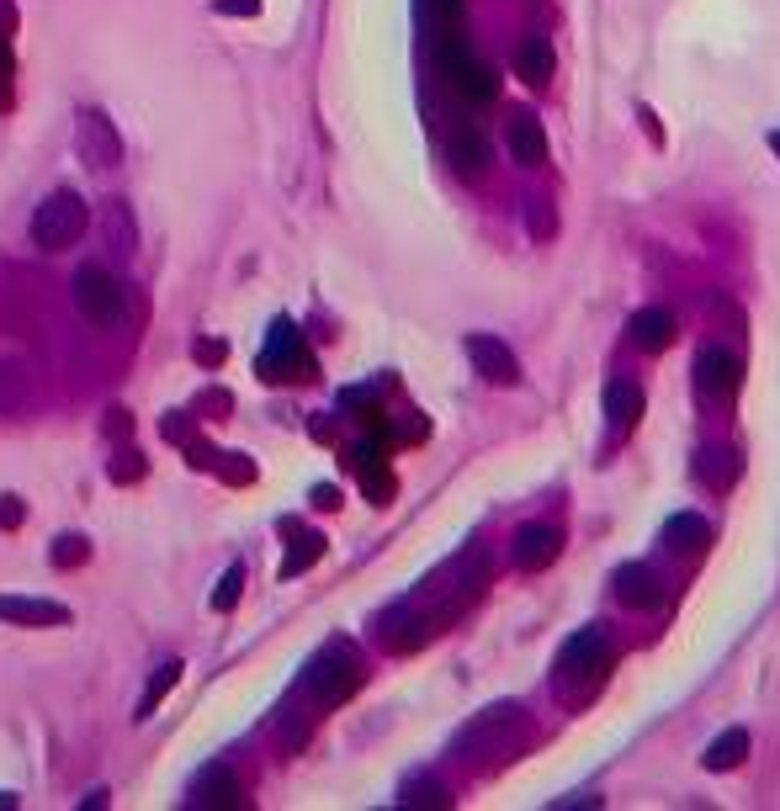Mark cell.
<instances>
[{"mask_svg":"<svg viewBox=\"0 0 780 811\" xmlns=\"http://www.w3.org/2000/svg\"><path fill=\"white\" fill-rule=\"evenodd\" d=\"M318 557H324V536H318V530L293 536V551H287V562H282V578H297L303 568H314Z\"/></svg>","mask_w":780,"mask_h":811,"instance_id":"obj_23","label":"cell"},{"mask_svg":"<svg viewBox=\"0 0 780 811\" xmlns=\"http://www.w3.org/2000/svg\"><path fill=\"white\" fill-rule=\"evenodd\" d=\"M743 759H749V732H743V727H728V732L711 738V748L701 753V769L722 774V769H738Z\"/></svg>","mask_w":780,"mask_h":811,"instance_id":"obj_20","label":"cell"},{"mask_svg":"<svg viewBox=\"0 0 780 811\" xmlns=\"http://www.w3.org/2000/svg\"><path fill=\"white\" fill-rule=\"evenodd\" d=\"M240 595H244V568L234 562V568L219 578V589H213V610H234V605H240Z\"/></svg>","mask_w":780,"mask_h":811,"instance_id":"obj_26","label":"cell"},{"mask_svg":"<svg viewBox=\"0 0 780 811\" xmlns=\"http://www.w3.org/2000/svg\"><path fill=\"white\" fill-rule=\"evenodd\" d=\"M425 6H430V17L440 27H457V17H463V0H425Z\"/></svg>","mask_w":780,"mask_h":811,"instance_id":"obj_31","label":"cell"},{"mask_svg":"<svg viewBox=\"0 0 780 811\" xmlns=\"http://www.w3.org/2000/svg\"><path fill=\"white\" fill-rule=\"evenodd\" d=\"M696 473L707 477V483H728V477L738 473V462H732V452H701Z\"/></svg>","mask_w":780,"mask_h":811,"instance_id":"obj_27","label":"cell"},{"mask_svg":"<svg viewBox=\"0 0 780 811\" xmlns=\"http://www.w3.org/2000/svg\"><path fill=\"white\" fill-rule=\"evenodd\" d=\"M27 404V366L22 361H0V414H22Z\"/></svg>","mask_w":780,"mask_h":811,"instance_id":"obj_22","label":"cell"},{"mask_svg":"<svg viewBox=\"0 0 780 811\" xmlns=\"http://www.w3.org/2000/svg\"><path fill=\"white\" fill-rule=\"evenodd\" d=\"M738 382H743V361L732 356L728 345H701L696 351V387H701V398H728V393H738Z\"/></svg>","mask_w":780,"mask_h":811,"instance_id":"obj_8","label":"cell"},{"mask_svg":"<svg viewBox=\"0 0 780 811\" xmlns=\"http://www.w3.org/2000/svg\"><path fill=\"white\" fill-rule=\"evenodd\" d=\"M27 520V504L17 494H0V530H17Z\"/></svg>","mask_w":780,"mask_h":811,"instance_id":"obj_28","label":"cell"},{"mask_svg":"<svg viewBox=\"0 0 780 811\" xmlns=\"http://www.w3.org/2000/svg\"><path fill=\"white\" fill-rule=\"evenodd\" d=\"M261 377H314V356L303 351V339H297V330L287 324V318H276L271 324V345L266 356H261Z\"/></svg>","mask_w":780,"mask_h":811,"instance_id":"obj_6","label":"cell"},{"mask_svg":"<svg viewBox=\"0 0 780 811\" xmlns=\"http://www.w3.org/2000/svg\"><path fill=\"white\" fill-rule=\"evenodd\" d=\"M467 361H473V372L484 382H494V387H510V382L520 377V361H515V351L499 339V334H467Z\"/></svg>","mask_w":780,"mask_h":811,"instance_id":"obj_9","label":"cell"},{"mask_svg":"<svg viewBox=\"0 0 780 811\" xmlns=\"http://www.w3.org/2000/svg\"><path fill=\"white\" fill-rule=\"evenodd\" d=\"M223 17H255L261 11V0H219Z\"/></svg>","mask_w":780,"mask_h":811,"instance_id":"obj_32","label":"cell"},{"mask_svg":"<svg viewBox=\"0 0 780 811\" xmlns=\"http://www.w3.org/2000/svg\"><path fill=\"white\" fill-rule=\"evenodd\" d=\"M446 160H452V170H457L463 181H484L488 139L478 133V128H452V139H446Z\"/></svg>","mask_w":780,"mask_h":811,"instance_id":"obj_13","label":"cell"},{"mask_svg":"<svg viewBox=\"0 0 780 811\" xmlns=\"http://www.w3.org/2000/svg\"><path fill=\"white\" fill-rule=\"evenodd\" d=\"M196 361H202V366H219V361H223V339H202V345H196Z\"/></svg>","mask_w":780,"mask_h":811,"instance_id":"obj_33","label":"cell"},{"mask_svg":"<svg viewBox=\"0 0 780 811\" xmlns=\"http://www.w3.org/2000/svg\"><path fill=\"white\" fill-rule=\"evenodd\" d=\"M610 673V642L589 626V631H574L558 652V668H553V685L574 700H585L589 690H600V679Z\"/></svg>","mask_w":780,"mask_h":811,"instance_id":"obj_1","label":"cell"},{"mask_svg":"<svg viewBox=\"0 0 780 811\" xmlns=\"http://www.w3.org/2000/svg\"><path fill=\"white\" fill-rule=\"evenodd\" d=\"M74 149H80V160H85V165H97V170H107V165H118V160H122L118 128L101 118V112H91V107L74 118Z\"/></svg>","mask_w":780,"mask_h":811,"instance_id":"obj_7","label":"cell"},{"mask_svg":"<svg viewBox=\"0 0 780 811\" xmlns=\"http://www.w3.org/2000/svg\"><path fill=\"white\" fill-rule=\"evenodd\" d=\"M558 547H563V536L553 525H520L510 541V557H515V568L541 572L547 562H558Z\"/></svg>","mask_w":780,"mask_h":811,"instance_id":"obj_11","label":"cell"},{"mask_svg":"<svg viewBox=\"0 0 780 811\" xmlns=\"http://www.w3.org/2000/svg\"><path fill=\"white\" fill-rule=\"evenodd\" d=\"M240 801H244V790L234 780V769H223V763H207L192 780V790H186V807L192 811H234Z\"/></svg>","mask_w":780,"mask_h":811,"instance_id":"obj_10","label":"cell"},{"mask_svg":"<svg viewBox=\"0 0 780 811\" xmlns=\"http://www.w3.org/2000/svg\"><path fill=\"white\" fill-rule=\"evenodd\" d=\"M610 584H616V599H621L627 610H648V605H659V599H663L659 572L648 568V562H621Z\"/></svg>","mask_w":780,"mask_h":811,"instance_id":"obj_12","label":"cell"},{"mask_svg":"<svg viewBox=\"0 0 780 811\" xmlns=\"http://www.w3.org/2000/svg\"><path fill=\"white\" fill-rule=\"evenodd\" d=\"M436 59H440L446 85H452L457 95H467V101H494V95H499V80H494V70H488L484 59H478V53H473V48L457 38V27H440Z\"/></svg>","mask_w":780,"mask_h":811,"instance_id":"obj_3","label":"cell"},{"mask_svg":"<svg viewBox=\"0 0 780 811\" xmlns=\"http://www.w3.org/2000/svg\"><path fill=\"white\" fill-rule=\"evenodd\" d=\"M314 504H318V509H335V504H341V494H335V488H318Z\"/></svg>","mask_w":780,"mask_h":811,"instance_id":"obj_35","label":"cell"},{"mask_svg":"<svg viewBox=\"0 0 780 811\" xmlns=\"http://www.w3.org/2000/svg\"><path fill=\"white\" fill-rule=\"evenodd\" d=\"M0 620H11V626H70V610L38 595H0Z\"/></svg>","mask_w":780,"mask_h":811,"instance_id":"obj_14","label":"cell"},{"mask_svg":"<svg viewBox=\"0 0 780 811\" xmlns=\"http://www.w3.org/2000/svg\"><path fill=\"white\" fill-rule=\"evenodd\" d=\"M6 85H11V48L0 38V101H6Z\"/></svg>","mask_w":780,"mask_h":811,"instance_id":"obj_34","label":"cell"},{"mask_svg":"<svg viewBox=\"0 0 780 811\" xmlns=\"http://www.w3.org/2000/svg\"><path fill=\"white\" fill-rule=\"evenodd\" d=\"M526 213H531V229H537V239L553 234V213H547V196H531V202H526Z\"/></svg>","mask_w":780,"mask_h":811,"instance_id":"obj_30","label":"cell"},{"mask_svg":"<svg viewBox=\"0 0 780 811\" xmlns=\"http://www.w3.org/2000/svg\"><path fill=\"white\" fill-rule=\"evenodd\" d=\"M85 234V202L74 191H53L49 202H38L32 213V244L38 250H64Z\"/></svg>","mask_w":780,"mask_h":811,"instance_id":"obj_4","label":"cell"},{"mask_svg":"<svg viewBox=\"0 0 780 811\" xmlns=\"http://www.w3.org/2000/svg\"><path fill=\"white\" fill-rule=\"evenodd\" d=\"M627 339H632L637 351H663V345L675 339V313H669V308H642V313H632Z\"/></svg>","mask_w":780,"mask_h":811,"instance_id":"obj_16","label":"cell"},{"mask_svg":"<svg viewBox=\"0 0 780 811\" xmlns=\"http://www.w3.org/2000/svg\"><path fill=\"white\" fill-rule=\"evenodd\" d=\"M515 74L526 85H547V74H553V43L547 38H520L515 43Z\"/></svg>","mask_w":780,"mask_h":811,"instance_id":"obj_17","label":"cell"},{"mask_svg":"<svg viewBox=\"0 0 780 811\" xmlns=\"http://www.w3.org/2000/svg\"><path fill=\"white\" fill-rule=\"evenodd\" d=\"M446 801L452 795L436 780H404V790H398V807H446Z\"/></svg>","mask_w":780,"mask_h":811,"instance_id":"obj_24","label":"cell"},{"mask_svg":"<svg viewBox=\"0 0 780 811\" xmlns=\"http://www.w3.org/2000/svg\"><path fill=\"white\" fill-rule=\"evenodd\" d=\"M707 541H711V525L701 520V515H690V509L663 520V547L669 551H701Z\"/></svg>","mask_w":780,"mask_h":811,"instance_id":"obj_19","label":"cell"},{"mask_svg":"<svg viewBox=\"0 0 780 811\" xmlns=\"http://www.w3.org/2000/svg\"><path fill=\"white\" fill-rule=\"evenodd\" d=\"M112 477H118V483H133V477H144V456H139V452H122L118 462H112Z\"/></svg>","mask_w":780,"mask_h":811,"instance_id":"obj_29","label":"cell"},{"mask_svg":"<svg viewBox=\"0 0 780 811\" xmlns=\"http://www.w3.org/2000/svg\"><path fill=\"white\" fill-rule=\"evenodd\" d=\"M74 308L85 313L91 324H118L122 308H128V297H122V282L107 271V265H80L74 271Z\"/></svg>","mask_w":780,"mask_h":811,"instance_id":"obj_5","label":"cell"},{"mask_svg":"<svg viewBox=\"0 0 780 811\" xmlns=\"http://www.w3.org/2000/svg\"><path fill=\"white\" fill-rule=\"evenodd\" d=\"M53 568H80L85 557H91V547H85V536H53Z\"/></svg>","mask_w":780,"mask_h":811,"instance_id":"obj_25","label":"cell"},{"mask_svg":"<svg viewBox=\"0 0 780 811\" xmlns=\"http://www.w3.org/2000/svg\"><path fill=\"white\" fill-rule=\"evenodd\" d=\"M356 685H362V658H356V647L341 642V637L324 642L314 658L303 663V690L314 695L318 706H341Z\"/></svg>","mask_w":780,"mask_h":811,"instance_id":"obj_2","label":"cell"},{"mask_svg":"<svg viewBox=\"0 0 780 811\" xmlns=\"http://www.w3.org/2000/svg\"><path fill=\"white\" fill-rule=\"evenodd\" d=\"M181 668H186L181 658H171V663H160V668H154V679H149L144 695H139V721L160 711V700H165V695H171L175 685H181Z\"/></svg>","mask_w":780,"mask_h":811,"instance_id":"obj_21","label":"cell"},{"mask_svg":"<svg viewBox=\"0 0 780 811\" xmlns=\"http://www.w3.org/2000/svg\"><path fill=\"white\" fill-rule=\"evenodd\" d=\"M770 149H776V154H780V128H770Z\"/></svg>","mask_w":780,"mask_h":811,"instance_id":"obj_37","label":"cell"},{"mask_svg":"<svg viewBox=\"0 0 780 811\" xmlns=\"http://www.w3.org/2000/svg\"><path fill=\"white\" fill-rule=\"evenodd\" d=\"M505 143H510V160L515 165H541L547 160V133L531 112H515L510 128H505Z\"/></svg>","mask_w":780,"mask_h":811,"instance_id":"obj_15","label":"cell"},{"mask_svg":"<svg viewBox=\"0 0 780 811\" xmlns=\"http://www.w3.org/2000/svg\"><path fill=\"white\" fill-rule=\"evenodd\" d=\"M6 807H17V795H6V790H0V811H6Z\"/></svg>","mask_w":780,"mask_h":811,"instance_id":"obj_36","label":"cell"},{"mask_svg":"<svg viewBox=\"0 0 780 811\" xmlns=\"http://www.w3.org/2000/svg\"><path fill=\"white\" fill-rule=\"evenodd\" d=\"M606 414H610V429L627 435V429L642 419V387H632V382H610L606 387Z\"/></svg>","mask_w":780,"mask_h":811,"instance_id":"obj_18","label":"cell"}]
</instances>
